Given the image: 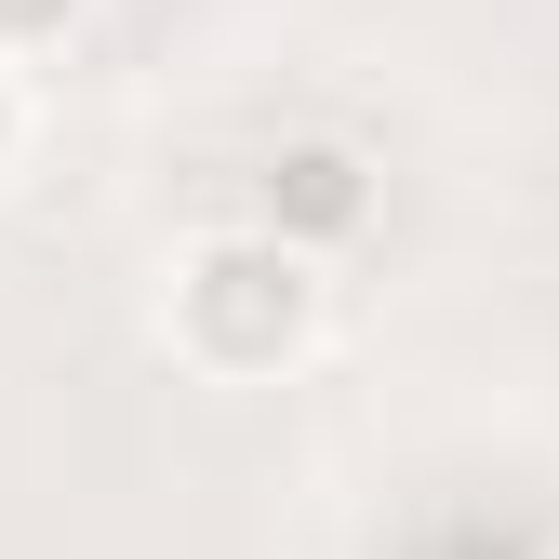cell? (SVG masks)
Segmentation results:
<instances>
[{
	"label": "cell",
	"mask_w": 559,
	"mask_h": 559,
	"mask_svg": "<svg viewBox=\"0 0 559 559\" xmlns=\"http://www.w3.org/2000/svg\"><path fill=\"white\" fill-rule=\"evenodd\" d=\"M253 227H266V240H294V253L360 240V227H373V160H360V147H333V133H307V147H266V174H253Z\"/></svg>",
	"instance_id": "obj_2"
},
{
	"label": "cell",
	"mask_w": 559,
	"mask_h": 559,
	"mask_svg": "<svg viewBox=\"0 0 559 559\" xmlns=\"http://www.w3.org/2000/svg\"><path fill=\"white\" fill-rule=\"evenodd\" d=\"M14 133H27V107H14V81H0V174H14Z\"/></svg>",
	"instance_id": "obj_4"
},
{
	"label": "cell",
	"mask_w": 559,
	"mask_h": 559,
	"mask_svg": "<svg viewBox=\"0 0 559 559\" xmlns=\"http://www.w3.org/2000/svg\"><path fill=\"white\" fill-rule=\"evenodd\" d=\"M320 333V253L294 240H266V227H227V240H200L174 266V346L200 373H280L294 346Z\"/></svg>",
	"instance_id": "obj_1"
},
{
	"label": "cell",
	"mask_w": 559,
	"mask_h": 559,
	"mask_svg": "<svg viewBox=\"0 0 559 559\" xmlns=\"http://www.w3.org/2000/svg\"><path fill=\"white\" fill-rule=\"evenodd\" d=\"M67 27H81V0H0V53H40Z\"/></svg>",
	"instance_id": "obj_3"
}]
</instances>
